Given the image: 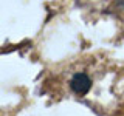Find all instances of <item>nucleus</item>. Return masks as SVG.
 Returning <instances> with one entry per match:
<instances>
[{
    "label": "nucleus",
    "mask_w": 124,
    "mask_h": 116,
    "mask_svg": "<svg viewBox=\"0 0 124 116\" xmlns=\"http://www.w3.org/2000/svg\"><path fill=\"white\" fill-rule=\"evenodd\" d=\"M92 88V80L90 77L84 73H78V74L73 76L71 79V90L76 93V94H85L88 93V90Z\"/></svg>",
    "instance_id": "obj_1"
},
{
    "label": "nucleus",
    "mask_w": 124,
    "mask_h": 116,
    "mask_svg": "<svg viewBox=\"0 0 124 116\" xmlns=\"http://www.w3.org/2000/svg\"><path fill=\"white\" fill-rule=\"evenodd\" d=\"M123 3H124V0H123Z\"/></svg>",
    "instance_id": "obj_2"
}]
</instances>
